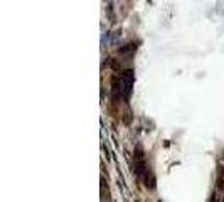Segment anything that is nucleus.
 <instances>
[]
</instances>
